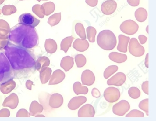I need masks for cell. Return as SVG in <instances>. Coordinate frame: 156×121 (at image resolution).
<instances>
[{
	"mask_svg": "<svg viewBox=\"0 0 156 121\" xmlns=\"http://www.w3.org/2000/svg\"><path fill=\"white\" fill-rule=\"evenodd\" d=\"M87 101V97L84 96L74 97L69 101L68 107L70 110H75L77 109L83 104L85 103Z\"/></svg>",
	"mask_w": 156,
	"mask_h": 121,
	"instance_id": "13",
	"label": "cell"
},
{
	"mask_svg": "<svg viewBox=\"0 0 156 121\" xmlns=\"http://www.w3.org/2000/svg\"><path fill=\"white\" fill-rule=\"evenodd\" d=\"M98 0H85V2L91 7H96L98 4Z\"/></svg>",
	"mask_w": 156,
	"mask_h": 121,
	"instance_id": "42",
	"label": "cell"
},
{
	"mask_svg": "<svg viewBox=\"0 0 156 121\" xmlns=\"http://www.w3.org/2000/svg\"><path fill=\"white\" fill-rule=\"evenodd\" d=\"M91 94L93 97L95 98H99V97H100L101 95V92L99 90L96 88H94L92 89Z\"/></svg>",
	"mask_w": 156,
	"mask_h": 121,
	"instance_id": "41",
	"label": "cell"
},
{
	"mask_svg": "<svg viewBox=\"0 0 156 121\" xmlns=\"http://www.w3.org/2000/svg\"><path fill=\"white\" fill-rule=\"evenodd\" d=\"M135 16L136 20L138 22L140 23L143 22L147 18V11L143 8H139L135 11Z\"/></svg>",
	"mask_w": 156,
	"mask_h": 121,
	"instance_id": "23",
	"label": "cell"
},
{
	"mask_svg": "<svg viewBox=\"0 0 156 121\" xmlns=\"http://www.w3.org/2000/svg\"><path fill=\"white\" fill-rule=\"evenodd\" d=\"M74 64V58L72 57H65L61 61V67H62L66 72L69 71V70L73 67Z\"/></svg>",
	"mask_w": 156,
	"mask_h": 121,
	"instance_id": "19",
	"label": "cell"
},
{
	"mask_svg": "<svg viewBox=\"0 0 156 121\" xmlns=\"http://www.w3.org/2000/svg\"><path fill=\"white\" fill-rule=\"evenodd\" d=\"M0 14H1V10H0Z\"/></svg>",
	"mask_w": 156,
	"mask_h": 121,
	"instance_id": "53",
	"label": "cell"
},
{
	"mask_svg": "<svg viewBox=\"0 0 156 121\" xmlns=\"http://www.w3.org/2000/svg\"><path fill=\"white\" fill-rule=\"evenodd\" d=\"M8 40L13 44L27 49L34 48L39 42L35 28L20 23L9 30Z\"/></svg>",
	"mask_w": 156,
	"mask_h": 121,
	"instance_id": "2",
	"label": "cell"
},
{
	"mask_svg": "<svg viewBox=\"0 0 156 121\" xmlns=\"http://www.w3.org/2000/svg\"><path fill=\"white\" fill-rule=\"evenodd\" d=\"M9 40L8 39H5V40H2L0 39V50H2L5 47V45L7 44V43L8 42Z\"/></svg>",
	"mask_w": 156,
	"mask_h": 121,
	"instance_id": "46",
	"label": "cell"
},
{
	"mask_svg": "<svg viewBox=\"0 0 156 121\" xmlns=\"http://www.w3.org/2000/svg\"><path fill=\"white\" fill-rule=\"evenodd\" d=\"M63 97L60 94L55 93L52 94L49 100V105L52 108H58L62 105Z\"/></svg>",
	"mask_w": 156,
	"mask_h": 121,
	"instance_id": "15",
	"label": "cell"
},
{
	"mask_svg": "<svg viewBox=\"0 0 156 121\" xmlns=\"http://www.w3.org/2000/svg\"><path fill=\"white\" fill-rule=\"evenodd\" d=\"M75 62H76L77 67H83L87 63V59L85 57L83 54H77L75 58Z\"/></svg>",
	"mask_w": 156,
	"mask_h": 121,
	"instance_id": "33",
	"label": "cell"
},
{
	"mask_svg": "<svg viewBox=\"0 0 156 121\" xmlns=\"http://www.w3.org/2000/svg\"><path fill=\"white\" fill-rule=\"evenodd\" d=\"M81 80L84 85H92L95 81L94 74L90 70H85L81 75Z\"/></svg>",
	"mask_w": 156,
	"mask_h": 121,
	"instance_id": "14",
	"label": "cell"
},
{
	"mask_svg": "<svg viewBox=\"0 0 156 121\" xmlns=\"http://www.w3.org/2000/svg\"><path fill=\"white\" fill-rule=\"evenodd\" d=\"M128 94L132 99H138V97H140V90L138 88L133 87L130 88L128 90Z\"/></svg>",
	"mask_w": 156,
	"mask_h": 121,
	"instance_id": "34",
	"label": "cell"
},
{
	"mask_svg": "<svg viewBox=\"0 0 156 121\" xmlns=\"http://www.w3.org/2000/svg\"><path fill=\"white\" fill-rule=\"evenodd\" d=\"M138 107L141 110H143L146 112L147 116L149 115V99H144L140 101V103L138 105Z\"/></svg>",
	"mask_w": 156,
	"mask_h": 121,
	"instance_id": "36",
	"label": "cell"
},
{
	"mask_svg": "<svg viewBox=\"0 0 156 121\" xmlns=\"http://www.w3.org/2000/svg\"><path fill=\"white\" fill-rule=\"evenodd\" d=\"M34 85V82L30 80L27 81V83H26V86L30 90H31V86Z\"/></svg>",
	"mask_w": 156,
	"mask_h": 121,
	"instance_id": "47",
	"label": "cell"
},
{
	"mask_svg": "<svg viewBox=\"0 0 156 121\" xmlns=\"http://www.w3.org/2000/svg\"><path fill=\"white\" fill-rule=\"evenodd\" d=\"M4 28L6 29L9 30V25L7 22H5V20H0V28Z\"/></svg>",
	"mask_w": 156,
	"mask_h": 121,
	"instance_id": "45",
	"label": "cell"
},
{
	"mask_svg": "<svg viewBox=\"0 0 156 121\" xmlns=\"http://www.w3.org/2000/svg\"><path fill=\"white\" fill-rule=\"evenodd\" d=\"M20 1H23V0H20Z\"/></svg>",
	"mask_w": 156,
	"mask_h": 121,
	"instance_id": "55",
	"label": "cell"
},
{
	"mask_svg": "<svg viewBox=\"0 0 156 121\" xmlns=\"http://www.w3.org/2000/svg\"><path fill=\"white\" fill-rule=\"evenodd\" d=\"M65 73L60 70H57L53 72L51 75V79L49 81V85H56L60 83L65 78Z\"/></svg>",
	"mask_w": 156,
	"mask_h": 121,
	"instance_id": "16",
	"label": "cell"
},
{
	"mask_svg": "<svg viewBox=\"0 0 156 121\" xmlns=\"http://www.w3.org/2000/svg\"><path fill=\"white\" fill-rule=\"evenodd\" d=\"M142 89L144 93L148 95L149 94V81H146L144 82L142 85Z\"/></svg>",
	"mask_w": 156,
	"mask_h": 121,
	"instance_id": "40",
	"label": "cell"
},
{
	"mask_svg": "<svg viewBox=\"0 0 156 121\" xmlns=\"http://www.w3.org/2000/svg\"><path fill=\"white\" fill-rule=\"evenodd\" d=\"M130 104L126 100H121L113 107V112L118 116H123L130 109Z\"/></svg>",
	"mask_w": 156,
	"mask_h": 121,
	"instance_id": "9",
	"label": "cell"
},
{
	"mask_svg": "<svg viewBox=\"0 0 156 121\" xmlns=\"http://www.w3.org/2000/svg\"><path fill=\"white\" fill-rule=\"evenodd\" d=\"M61 20V13H54L53 15H51L48 19V23L51 27H53L54 25L58 24Z\"/></svg>",
	"mask_w": 156,
	"mask_h": 121,
	"instance_id": "29",
	"label": "cell"
},
{
	"mask_svg": "<svg viewBox=\"0 0 156 121\" xmlns=\"http://www.w3.org/2000/svg\"><path fill=\"white\" fill-rule=\"evenodd\" d=\"M129 44V52L133 56L137 57L143 56L145 52L143 46L138 43V40L135 38L130 39Z\"/></svg>",
	"mask_w": 156,
	"mask_h": 121,
	"instance_id": "5",
	"label": "cell"
},
{
	"mask_svg": "<svg viewBox=\"0 0 156 121\" xmlns=\"http://www.w3.org/2000/svg\"><path fill=\"white\" fill-rule=\"evenodd\" d=\"M138 39L140 42V43L141 44H144L146 43V42L147 41V38L146 36L140 35V36H138Z\"/></svg>",
	"mask_w": 156,
	"mask_h": 121,
	"instance_id": "44",
	"label": "cell"
},
{
	"mask_svg": "<svg viewBox=\"0 0 156 121\" xmlns=\"http://www.w3.org/2000/svg\"><path fill=\"white\" fill-rule=\"evenodd\" d=\"M30 114L32 116H36L37 114H39L43 110V107L39 104L38 102L34 101L32 102L31 105L30 107Z\"/></svg>",
	"mask_w": 156,
	"mask_h": 121,
	"instance_id": "28",
	"label": "cell"
},
{
	"mask_svg": "<svg viewBox=\"0 0 156 121\" xmlns=\"http://www.w3.org/2000/svg\"><path fill=\"white\" fill-rule=\"evenodd\" d=\"M40 22V20L30 13H23L18 19L19 23L34 28L37 27Z\"/></svg>",
	"mask_w": 156,
	"mask_h": 121,
	"instance_id": "8",
	"label": "cell"
},
{
	"mask_svg": "<svg viewBox=\"0 0 156 121\" xmlns=\"http://www.w3.org/2000/svg\"><path fill=\"white\" fill-rule=\"evenodd\" d=\"M43 1H47V0H43Z\"/></svg>",
	"mask_w": 156,
	"mask_h": 121,
	"instance_id": "54",
	"label": "cell"
},
{
	"mask_svg": "<svg viewBox=\"0 0 156 121\" xmlns=\"http://www.w3.org/2000/svg\"><path fill=\"white\" fill-rule=\"evenodd\" d=\"M87 38L91 43H94L95 41V36L97 34L96 29L93 27H88L87 29Z\"/></svg>",
	"mask_w": 156,
	"mask_h": 121,
	"instance_id": "32",
	"label": "cell"
},
{
	"mask_svg": "<svg viewBox=\"0 0 156 121\" xmlns=\"http://www.w3.org/2000/svg\"><path fill=\"white\" fill-rule=\"evenodd\" d=\"M51 70L49 67H44L40 71V78L42 84L47 83L51 78Z\"/></svg>",
	"mask_w": 156,
	"mask_h": 121,
	"instance_id": "21",
	"label": "cell"
},
{
	"mask_svg": "<svg viewBox=\"0 0 156 121\" xmlns=\"http://www.w3.org/2000/svg\"><path fill=\"white\" fill-rule=\"evenodd\" d=\"M14 78L13 69L7 57L0 52V86Z\"/></svg>",
	"mask_w": 156,
	"mask_h": 121,
	"instance_id": "4",
	"label": "cell"
},
{
	"mask_svg": "<svg viewBox=\"0 0 156 121\" xmlns=\"http://www.w3.org/2000/svg\"><path fill=\"white\" fill-rule=\"evenodd\" d=\"M145 66L147 68H149V53L147 54L145 57Z\"/></svg>",
	"mask_w": 156,
	"mask_h": 121,
	"instance_id": "48",
	"label": "cell"
},
{
	"mask_svg": "<svg viewBox=\"0 0 156 121\" xmlns=\"http://www.w3.org/2000/svg\"><path fill=\"white\" fill-rule=\"evenodd\" d=\"M73 90L76 95L80 94H87L88 93L89 90L87 87L82 85L80 82H76L73 85Z\"/></svg>",
	"mask_w": 156,
	"mask_h": 121,
	"instance_id": "27",
	"label": "cell"
},
{
	"mask_svg": "<svg viewBox=\"0 0 156 121\" xmlns=\"http://www.w3.org/2000/svg\"><path fill=\"white\" fill-rule=\"evenodd\" d=\"M109 58L110 60L115 63H123L127 61V56L125 54L120 53L118 52H113L109 54Z\"/></svg>",
	"mask_w": 156,
	"mask_h": 121,
	"instance_id": "20",
	"label": "cell"
},
{
	"mask_svg": "<svg viewBox=\"0 0 156 121\" xmlns=\"http://www.w3.org/2000/svg\"><path fill=\"white\" fill-rule=\"evenodd\" d=\"M118 70V67L116 65H111L107 67L104 72V76L105 79L109 78L112 75L114 74Z\"/></svg>",
	"mask_w": 156,
	"mask_h": 121,
	"instance_id": "31",
	"label": "cell"
},
{
	"mask_svg": "<svg viewBox=\"0 0 156 121\" xmlns=\"http://www.w3.org/2000/svg\"><path fill=\"white\" fill-rule=\"evenodd\" d=\"M50 64V61L46 57H40L36 61V70L40 71L42 68L47 67Z\"/></svg>",
	"mask_w": 156,
	"mask_h": 121,
	"instance_id": "24",
	"label": "cell"
},
{
	"mask_svg": "<svg viewBox=\"0 0 156 121\" xmlns=\"http://www.w3.org/2000/svg\"><path fill=\"white\" fill-rule=\"evenodd\" d=\"M73 47L79 52H84L89 47V44L86 39L77 38L74 41Z\"/></svg>",
	"mask_w": 156,
	"mask_h": 121,
	"instance_id": "17",
	"label": "cell"
},
{
	"mask_svg": "<svg viewBox=\"0 0 156 121\" xmlns=\"http://www.w3.org/2000/svg\"><path fill=\"white\" fill-rule=\"evenodd\" d=\"M119 44L117 50L121 52L126 53L127 52V46L130 40L129 37L120 35L118 37Z\"/></svg>",
	"mask_w": 156,
	"mask_h": 121,
	"instance_id": "18",
	"label": "cell"
},
{
	"mask_svg": "<svg viewBox=\"0 0 156 121\" xmlns=\"http://www.w3.org/2000/svg\"><path fill=\"white\" fill-rule=\"evenodd\" d=\"M144 116V114L143 112L136 109L130 111L126 116V117H143Z\"/></svg>",
	"mask_w": 156,
	"mask_h": 121,
	"instance_id": "37",
	"label": "cell"
},
{
	"mask_svg": "<svg viewBox=\"0 0 156 121\" xmlns=\"http://www.w3.org/2000/svg\"><path fill=\"white\" fill-rule=\"evenodd\" d=\"M55 6L54 3L51 2L45 3L41 6V9L42 13L46 16L49 15L51 13H53L55 10Z\"/></svg>",
	"mask_w": 156,
	"mask_h": 121,
	"instance_id": "25",
	"label": "cell"
},
{
	"mask_svg": "<svg viewBox=\"0 0 156 121\" xmlns=\"http://www.w3.org/2000/svg\"><path fill=\"white\" fill-rule=\"evenodd\" d=\"M126 80V76L123 73L119 72L107 81L108 85H114L120 86L125 83Z\"/></svg>",
	"mask_w": 156,
	"mask_h": 121,
	"instance_id": "11",
	"label": "cell"
},
{
	"mask_svg": "<svg viewBox=\"0 0 156 121\" xmlns=\"http://www.w3.org/2000/svg\"><path fill=\"white\" fill-rule=\"evenodd\" d=\"M32 11L34 13L37 15V16L41 18H43L45 16V15L42 13L41 9V5H34L32 8Z\"/></svg>",
	"mask_w": 156,
	"mask_h": 121,
	"instance_id": "38",
	"label": "cell"
},
{
	"mask_svg": "<svg viewBox=\"0 0 156 121\" xmlns=\"http://www.w3.org/2000/svg\"><path fill=\"white\" fill-rule=\"evenodd\" d=\"M2 50L13 69L14 78H27L36 72V57L29 50L20 47L8 41Z\"/></svg>",
	"mask_w": 156,
	"mask_h": 121,
	"instance_id": "1",
	"label": "cell"
},
{
	"mask_svg": "<svg viewBox=\"0 0 156 121\" xmlns=\"http://www.w3.org/2000/svg\"><path fill=\"white\" fill-rule=\"evenodd\" d=\"M16 10L17 9L15 6L9 5L5 6L3 7L2 12L4 15H10L11 14L16 13Z\"/></svg>",
	"mask_w": 156,
	"mask_h": 121,
	"instance_id": "35",
	"label": "cell"
},
{
	"mask_svg": "<svg viewBox=\"0 0 156 121\" xmlns=\"http://www.w3.org/2000/svg\"><path fill=\"white\" fill-rule=\"evenodd\" d=\"M149 26L147 25V29H146V31H147V34H149Z\"/></svg>",
	"mask_w": 156,
	"mask_h": 121,
	"instance_id": "50",
	"label": "cell"
},
{
	"mask_svg": "<svg viewBox=\"0 0 156 121\" xmlns=\"http://www.w3.org/2000/svg\"><path fill=\"white\" fill-rule=\"evenodd\" d=\"M74 39V37L72 36H69L64 38L61 43V50L63 51L66 53H67L68 50L71 47Z\"/></svg>",
	"mask_w": 156,
	"mask_h": 121,
	"instance_id": "26",
	"label": "cell"
},
{
	"mask_svg": "<svg viewBox=\"0 0 156 121\" xmlns=\"http://www.w3.org/2000/svg\"><path fill=\"white\" fill-rule=\"evenodd\" d=\"M127 2L132 7H137L140 4V0H127Z\"/></svg>",
	"mask_w": 156,
	"mask_h": 121,
	"instance_id": "43",
	"label": "cell"
},
{
	"mask_svg": "<svg viewBox=\"0 0 156 121\" xmlns=\"http://www.w3.org/2000/svg\"><path fill=\"white\" fill-rule=\"evenodd\" d=\"M97 40L100 47L107 51L114 49L117 43L116 36L109 30H105L99 32Z\"/></svg>",
	"mask_w": 156,
	"mask_h": 121,
	"instance_id": "3",
	"label": "cell"
},
{
	"mask_svg": "<svg viewBox=\"0 0 156 121\" xmlns=\"http://www.w3.org/2000/svg\"><path fill=\"white\" fill-rule=\"evenodd\" d=\"M5 0H0V5L2 4L4 2Z\"/></svg>",
	"mask_w": 156,
	"mask_h": 121,
	"instance_id": "51",
	"label": "cell"
},
{
	"mask_svg": "<svg viewBox=\"0 0 156 121\" xmlns=\"http://www.w3.org/2000/svg\"><path fill=\"white\" fill-rule=\"evenodd\" d=\"M117 8V3L114 0H107L103 3L101 9L104 15H109L114 13Z\"/></svg>",
	"mask_w": 156,
	"mask_h": 121,
	"instance_id": "10",
	"label": "cell"
},
{
	"mask_svg": "<svg viewBox=\"0 0 156 121\" xmlns=\"http://www.w3.org/2000/svg\"><path fill=\"white\" fill-rule=\"evenodd\" d=\"M75 29L76 34H77V35L80 36L82 39H86L87 38L84 27L82 23H77L75 25Z\"/></svg>",
	"mask_w": 156,
	"mask_h": 121,
	"instance_id": "30",
	"label": "cell"
},
{
	"mask_svg": "<svg viewBox=\"0 0 156 121\" xmlns=\"http://www.w3.org/2000/svg\"><path fill=\"white\" fill-rule=\"evenodd\" d=\"M36 117H45L44 115H36Z\"/></svg>",
	"mask_w": 156,
	"mask_h": 121,
	"instance_id": "49",
	"label": "cell"
},
{
	"mask_svg": "<svg viewBox=\"0 0 156 121\" xmlns=\"http://www.w3.org/2000/svg\"><path fill=\"white\" fill-rule=\"evenodd\" d=\"M120 90L115 87H109L107 88L104 93V97L105 100L109 103H114L120 97Z\"/></svg>",
	"mask_w": 156,
	"mask_h": 121,
	"instance_id": "7",
	"label": "cell"
},
{
	"mask_svg": "<svg viewBox=\"0 0 156 121\" xmlns=\"http://www.w3.org/2000/svg\"><path fill=\"white\" fill-rule=\"evenodd\" d=\"M94 115V108L90 104H87L83 105L78 110V116L79 117H93Z\"/></svg>",
	"mask_w": 156,
	"mask_h": 121,
	"instance_id": "12",
	"label": "cell"
},
{
	"mask_svg": "<svg viewBox=\"0 0 156 121\" xmlns=\"http://www.w3.org/2000/svg\"><path fill=\"white\" fill-rule=\"evenodd\" d=\"M37 1H39V2H40V1H41V0H37Z\"/></svg>",
	"mask_w": 156,
	"mask_h": 121,
	"instance_id": "52",
	"label": "cell"
},
{
	"mask_svg": "<svg viewBox=\"0 0 156 121\" xmlns=\"http://www.w3.org/2000/svg\"><path fill=\"white\" fill-rule=\"evenodd\" d=\"M46 51L48 53H54L58 49V45L55 41L52 39H47L45 41V44Z\"/></svg>",
	"mask_w": 156,
	"mask_h": 121,
	"instance_id": "22",
	"label": "cell"
},
{
	"mask_svg": "<svg viewBox=\"0 0 156 121\" xmlns=\"http://www.w3.org/2000/svg\"><path fill=\"white\" fill-rule=\"evenodd\" d=\"M138 25L134 20H129L121 23L120 27L121 31L128 35H133L138 31Z\"/></svg>",
	"mask_w": 156,
	"mask_h": 121,
	"instance_id": "6",
	"label": "cell"
},
{
	"mask_svg": "<svg viewBox=\"0 0 156 121\" xmlns=\"http://www.w3.org/2000/svg\"><path fill=\"white\" fill-rule=\"evenodd\" d=\"M9 30L0 29V39L5 40L8 39L9 34Z\"/></svg>",
	"mask_w": 156,
	"mask_h": 121,
	"instance_id": "39",
	"label": "cell"
}]
</instances>
